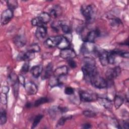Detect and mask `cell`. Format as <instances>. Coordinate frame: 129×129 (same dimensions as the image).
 I'll return each instance as SVG.
<instances>
[{"instance_id":"6da1fadb","label":"cell","mask_w":129,"mask_h":129,"mask_svg":"<svg viewBox=\"0 0 129 129\" xmlns=\"http://www.w3.org/2000/svg\"><path fill=\"white\" fill-rule=\"evenodd\" d=\"M83 76L87 81H90L91 78L97 72L95 67L94 60L90 57H85L84 58V65L82 69Z\"/></svg>"},{"instance_id":"7a4b0ae2","label":"cell","mask_w":129,"mask_h":129,"mask_svg":"<svg viewBox=\"0 0 129 129\" xmlns=\"http://www.w3.org/2000/svg\"><path fill=\"white\" fill-rule=\"evenodd\" d=\"M51 19V16L48 13L42 12L38 16L33 18L31 21V24L34 26H44L48 23Z\"/></svg>"},{"instance_id":"3957f363","label":"cell","mask_w":129,"mask_h":129,"mask_svg":"<svg viewBox=\"0 0 129 129\" xmlns=\"http://www.w3.org/2000/svg\"><path fill=\"white\" fill-rule=\"evenodd\" d=\"M81 11L87 21L90 22L94 19L95 10L93 5H83L81 7Z\"/></svg>"},{"instance_id":"277c9868","label":"cell","mask_w":129,"mask_h":129,"mask_svg":"<svg viewBox=\"0 0 129 129\" xmlns=\"http://www.w3.org/2000/svg\"><path fill=\"white\" fill-rule=\"evenodd\" d=\"M89 82L91 83L92 86L97 88L103 89L107 87L106 80L101 77L98 73L94 75L91 78Z\"/></svg>"},{"instance_id":"5b68a950","label":"cell","mask_w":129,"mask_h":129,"mask_svg":"<svg viewBox=\"0 0 129 129\" xmlns=\"http://www.w3.org/2000/svg\"><path fill=\"white\" fill-rule=\"evenodd\" d=\"M62 39L61 36H54L48 37L44 42V44L47 47L53 48L57 46Z\"/></svg>"},{"instance_id":"8992f818","label":"cell","mask_w":129,"mask_h":129,"mask_svg":"<svg viewBox=\"0 0 129 129\" xmlns=\"http://www.w3.org/2000/svg\"><path fill=\"white\" fill-rule=\"evenodd\" d=\"M13 11L9 8L3 11L1 17V24L2 25L7 24L13 18Z\"/></svg>"},{"instance_id":"52a82bcc","label":"cell","mask_w":129,"mask_h":129,"mask_svg":"<svg viewBox=\"0 0 129 129\" xmlns=\"http://www.w3.org/2000/svg\"><path fill=\"white\" fill-rule=\"evenodd\" d=\"M80 100L83 102H90L97 100V96L96 94L90 93L85 91H81L80 93Z\"/></svg>"},{"instance_id":"ba28073f","label":"cell","mask_w":129,"mask_h":129,"mask_svg":"<svg viewBox=\"0 0 129 129\" xmlns=\"http://www.w3.org/2000/svg\"><path fill=\"white\" fill-rule=\"evenodd\" d=\"M59 55L61 58L67 59L74 58L77 55L75 51L70 48L61 49Z\"/></svg>"},{"instance_id":"9c48e42d","label":"cell","mask_w":129,"mask_h":129,"mask_svg":"<svg viewBox=\"0 0 129 129\" xmlns=\"http://www.w3.org/2000/svg\"><path fill=\"white\" fill-rule=\"evenodd\" d=\"M100 35V31L98 29L94 30H92L89 31L86 36H85L84 39L83 40L85 42H87L89 43H93L95 41V39Z\"/></svg>"},{"instance_id":"30bf717a","label":"cell","mask_w":129,"mask_h":129,"mask_svg":"<svg viewBox=\"0 0 129 129\" xmlns=\"http://www.w3.org/2000/svg\"><path fill=\"white\" fill-rule=\"evenodd\" d=\"M24 87L27 94L29 95H34L37 93L38 88L36 85L32 82H29L25 83Z\"/></svg>"},{"instance_id":"8fae6325","label":"cell","mask_w":129,"mask_h":129,"mask_svg":"<svg viewBox=\"0 0 129 129\" xmlns=\"http://www.w3.org/2000/svg\"><path fill=\"white\" fill-rule=\"evenodd\" d=\"M35 57V52L27 50L24 53H20L18 56V59L21 61H29Z\"/></svg>"},{"instance_id":"7c38bea8","label":"cell","mask_w":129,"mask_h":129,"mask_svg":"<svg viewBox=\"0 0 129 129\" xmlns=\"http://www.w3.org/2000/svg\"><path fill=\"white\" fill-rule=\"evenodd\" d=\"M68 72V68L66 66H62L57 68L53 72V76L59 78L66 76Z\"/></svg>"},{"instance_id":"4fadbf2b","label":"cell","mask_w":129,"mask_h":129,"mask_svg":"<svg viewBox=\"0 0 129 129\" xmlns=\"http://www.w3.org/2000/svg\"><path fill=\"white\" fill-rule=\"evenodd\" d=\"M108 52L104 50L99 51V52L98 54L100 62L102 66H106L108 64Z\"/></svg>"},{"instance_id":"5bb4252c","label":"cell","mask_w":129,"mask_h":129,"mask_svg":"<svg viewBox=\"0 0 129 129\" xmlns=\"http://www.w3.org/2000/svg\"><path fill=\"white\" fill-rule=\"evenodd\" d=\"M47 34V28L44 26L37 27L35 32L36 37L38 39H42L45 37Z\"/></svg>"},{"instance_id":"9a60e30c","label":"cell","mask_w":129,"mask_h":129,"mask_svg":"<svg viewBox=\"0 0 129 129\" xmlns=\"http://www.w3.org/2000/svg\"><path fill=\"white\" fill-rule=\"evenodd\" d=\"M14 42L17 47H22L25 45L26 43V39L23 35H17L14 38Z\"/></svg>"},{"instance_id":"2e32d148","label":"cell","mask_w":129,"mask_h":129,"mask_svg":"<svg viewBox=\"0 0 129 129\" xmlns=\"http://www.w3.org/2000/svg\"><path fill=\"white\" fill-rule=\"evenodd\" d=\"M43 67L42 65L39 64L33 66L31 70V73L34 77L38 78L41 75Z\"/></svg>"},{"instance_id":"e0dca14e","label":"cell","mask_w":129,"mask_h":129,"mask_svg":"<svg viewBox=\"0 0 129 129\" xmlns=\"http://www.w3.org/2000/svg\"><path fill=\"white\" fill-rule=\"evenodd\" d=\"M97 100L100 102V103L106 108L107 109L111 108L113 104H112V102L110 100L105 98H98Z\"/></svg>"},{"instance_id":"ac0fdd59","label":"cell","mask_w":129,"mask_h":129,"mask_svg":"<svg viewBox=\"0 0 129 129\" xmlns=\"http://www.w3.org/2000/svg\"><path fill=\"white\" fill-rule=\"evenodd\" d=\"M52 69H53L52 64H51V63H49L45 68L44 75L42 77V78L43 79H46L49 78L50 77L52 76V74H53Z\"/></svg>"},{"instance_id":"d6986e66","label":"cell","mask_w":129,"mask_h":129,"mask_svg":"<svg viewBox=\"0 0 129 129\" xmlns=\"http://www.w3.org/2000/svg\"><path fill=\"white\" fill-rule=\"evenodd\" d=\"M61 13V10L60 7L58 6H55L50 10L49 14L51 17L53 18H56L60 15Z\"/></svg>"},{"instance_id":"ffe728a7","label":"cell","mask_w":129,"mask_h":129,"mask_svg":"<svg viewBox=\"0 0 129 129\" xmlns=\"http://www.w3.org/2000/svg\"><path fill=\"white\" fill-rule=\"evenodd\" d=\"M70 41L65 36H62L61 40L57 47L60 49L67 48L70 46Z\"/></svg>"},{"instance_id":"44dd1931","label":"cell","mask_w":129,"mask_h":129,"mask_svg":"<svg viewBox=\"0 0 129 129\" xmlns=\"http://www.w3.org/2000/svg\"><path fill=\"white\" fill-rule=\"evenodd\" d=\"M123 99L119 95H116L114 99V105L116 109L119 108L123 103Z\"/></svg>"},{"instance_id":"7402d4cb","label":"cell","mask_w":129,"mask_h":129,"mask_svg":"<svg viewBox=\"0 0 129 129\" xmlns=\"http://www.w3.org/2000/svg\"><path fill=\"white\" fill-rule=\"evenodd\" d=\"M49 85L51 87H54L55 86H57L60 84L59 78H57L53 75V76H51L49 78Z\"/></svg>"},{"instance_id":"603a6c76","label":"cell","mask_w":129,"mask_h":129,"mask_svg":"<svg viewBox=\"0 0 129 129\" xmlns=\"http://www.w3.org/2000/svg\"><path fill=\"white\" fill-rule=\"evenodd\" d=\"M72 117L71 115H66V116H62L58 120V121H57V122L56 124V127H59V126H61L63 125V124L66 122V121L67 120L70 119Z\"/></svg>"},{"instance_id":"cb8c5ba5","label":"cell","mask_w":129,"mask_h":129,"mask_svg":"<svg viewBox=\"0 0 129 129\" xmlns=\"http://www.w3.org/2000/svg\"><path fill=\"white\" fill-rule=\"evenodd\" d=\"M111 52L115 55H119V56H120L122 57L128 58V56H129V53H128V52H127V51L115 50L111 51Z\"/></svg>"},{"instance_id":"d4e9b609","label":"cell","mask_w":129,"mask_h":129,"mask_svg":"<svg viewBox=\"0 0 129 129\" xmlns=\"http://www.w3.org/2000/svg\"><path fill=\"white\" fill-rule=\"evenodd\" d=\"M48 102H49V99L46 97H43L36 100L35 101L34 105V106L37 107L39 105H41V104L47 103Z\"/></svg>"},{"instance_id":"484cf974","label":"cell","mask_w":129,"mask_h":129,"mask_svg":"<svg viewBox=\"0 0 129 129\" xmlns=\"http://www.w3.org/2000/svg\"><path fill=\"white\" fill-rule=\"evenodd\" d=\"M7 6L9 8V9L14 10L15 9H16L18 6V2L17 1L15 0H10V1H7Z\"/></svg>"},{"instance_id":"4316f807","label":"cell","mask_w":129,"mask_h":129,"mask_svg":"<svg viewBox=\"0 0 129 129\" xmlns=\"http://www.w3.org/2000/svg\"><path fill=\"white\" fill-rule=\"evenodd\" d=\"M27 50L34 52H38L40 51V48L37 44H32L28 47Z\"/></svg>"},{"instance_id":"83f0119b","label":"cell","mask_w":129,"mask_h":129,"mask_svg":"<svg viewBox=\"0 0 129 129\" xmlns=\"http://www.w3.org/2000/svg\"><path fill=\"white\" fill-rule=\"evenodd\" d=\"M7 121V113L5 110H1L0 113V124L3 125Z\"/></svg>"},{"instance_id":"f1b7e54d","label":"cell","mask_w":129,"mask_h":129,"mask_svg":"<svg viewBox=\"0 0 129 129\" xmlns=\"http://www.w3.org/2000/svg\"><path fill=\"white\" fill-rule=\"evenodd\" d=\"M43 115L42 114H38L34 118V120H33V122L32 123V126H31V128H35L37 125L39 123V122L40 121V120H41V119L43 117Z\"/></svg>"},{"instance_id":"f546056e","label":"cell","mask_w":129,"mask_h":129,"mask_svg":"<svg viewBox=\"0 0 129 129\" xmlns=\"http://www.w3.org/2000/svg\"><path fill=\"white\" fill-rule=\"evenodd\" d=\"M83 114L84 116L87 117H94L96 116V113L93 111L90 110H84L83 112Z\"/></svg>"},{"instance_id":"4dcf8cb0","label":"cell","mask_w":129,"mask_h":129,"mask_svg":"<svg viewBox=\"0 0 129 129\" xmlns=\"http://www.w3.org/2000/svg\"><path fill=\"white\" fill-rule=\"evenodd\" d=\"M60 28H61L62 31H63V32L64 33L66 34H70L71 32V28L68 25H67L66 24H64L62 23H61Z\"/></svg>"},{"instance_id":"1f68e13d","label":"cell","mask_w":129,"mask_h":129,"mask_svg":"<svg viewBox=\"0 0 129 129\" xmlns=\"http://www.w3.org/2000/svg\"><path fill=\"white\" fill-rule=\"evenodd\" d=\"M115 55L113 54L111 51L108 52V64H113L115 62Z\"/></svg>"},{"instance_id":"d6a6232c","label":"cell","mask_w":129,"mask_h":129,"mask_svg":"<svg viewBox=\"0 0 129 129\" xmlns=\"http://www.w3.org/2000/svg\"><path fill=\"white\" fill-rule=\"evenodd\" d=\"M19 81H17L16 82H15L13 84V91H14V94L15 97H17L18 95V91H19Z\"/></svg>"},{"instance_id":"836d02e7","label":"cell","mask_w":129,"mask_h":129,"mask_svg":"<svg viewBox=\"0 0 129 129\" xmlns=\"http://www.w3.org/2000/svg\"><path fill=\"white\" fill-rule=\"evenodd\" d=\"M29 61H25L22 67L21 72L23 73H27L29 71Z\"/></svg>"},{"instance_id":"e575fe53","label":"cell","mask_w":129,"mask_h":129,"mask_svg":"<svg viewBox=\"0 0 129 129\" xmlns=\"http://www.w3.org/2000/svg\"><path fill=\"white\" fill-rule=\"evenodd\" d=\"M1 102L3 104H7V94L1 92Z\"/></svg>"},{"instance_id":"d590c367","label":"cell","mask_w":129,"mask_h":129,"mask_svg":"<svg viewBox=\"0 0 129 129\" xmlns=\"http://www.w3.org/2000/svg\"><path fill=\"white\" fill-rule=\"evenodd\" d=\"M68 63L69 66L72 69H74L77 67V63L76 61L73 59V58L68 59Z\"/></svg>"},{"instance_id":"8d00e7d4","label":"cell","mask_w":129,"mask_h":129,"mask_svg":"<svg viewBox=\"0 0 129 129\" xmlns=\"http://www.w3.org/2000/svg\"><path fill=\"white\" fill-rule=\"evenodd\" d=\"M64 93L66 94H67V95H72V94H74V90L72 87H67L65 88Z\"/></svg>"},{"instance_id":"74e56055","label":"cell","mask_w":129,"mask_h":129,"mask_svg":"<svg viewBox=\"0 0 129 129\" xmlns=\"http://www.w3.org/2000/svg\"><path fill=\"white\" fill-rule=\"evenodd\" d=\"M18 79L19 84L24 86L25 85V78L23 77V76L22 75H19L18 76Z\"/></svg>"},{"instance_id":"f35d334b","label":"cell","mask_w":129,"mask_h":129,"mask_svg":"<svg viewBox=\"0 0 129 129\" xmlns=\"http://www.w3.org/2000/svg\"><path fill=\"white\" fill-rule=\"evenodd\" d=\"M113 69L114 75L116 78L120 75V74L121 73V69L119 67H115V68H114Z\"/></svg>"},{"instance_id":"ab89813d","label":"cell","mask_w":129,"mask_h":129,"mask_svg":"<svg viewBox=\"0 0 129 129\" xmlns=\"http://www.w3.org/2000/svg\"><path fill=\"white\" fill-rule=\"evenodd\" d=\"M121 23V22L120 19H119L118 18H115L114 19H113L111 24H112L113 26H117L120 24Z\"/></svg>"},{"instance_id":"60d3db41","label":"cell","mask_w":129,"mask_h":129,"mask_svg":"<svg viewBox=\"0 0 129 129\" xmlns=\"http://www.w3.org/2000/svg\"><path fill=\"white\" fill-rule=\"evenodd\" d=\"M9 91V88L8 86H3L2 88V92L7 94Z\"/></svg>"},{"instance_id":"b9f144b4","label":"cell","mask_w":129,"mask_h":129,"mask_svg":"<svg viewBox=\"0 0 129 129\" xmlns=\"http://www.w3.org/2000/svg\"><path fill=\"white\" fill-rule=\"evenodd\" d=\"M58 108H59V110L60 112H61V113H63L65 112H67L68 110V109L66 107L58 106Z\"/></svg>"},{"instance_id":"7bdbcfd3","label":"cell","mask_w":129,"mask_h":129,"mask_svg":"<svg viewBox=\"0 0 129 129\" xmlns=\"http://www.w3.org/2000/svg\"><path fill=\"white\" fill-rule=\"evenodd\" d=\"M91 127V125L89 123H85L83 125V128H90Z\"/></svg>"},{"instance_id":"ee69618b","label":"cell","mask_w":129,"mask_h":129,"mask_svg":"<svg viewBox=\"0 0 129 129\" xmlns=\"http://www.w3.org/2000/svg\"><path fill=\"white\" fill-rule=\"evenodd\" d=\"M32 106V104L30 102H28L26 104V107L27 108H29L30 107H31Z\"/></svg>"}]
</instances>
